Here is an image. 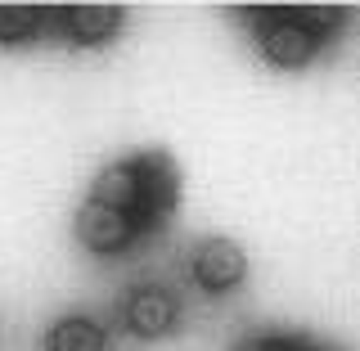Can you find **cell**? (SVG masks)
I'll use <instances>...</instances> for the list:
<instances>
[{
	"mask_svg": "<svg viewBox=\"0 0 360 351\" xmlns=\"http://www.w3.org/2000/svg\"><path fill=\"white\" fill-rule=\"evenodd\" d=\"M140 230L144 225L135 217H127V212H117V208H104V203H95V198H86L82 212H77V239H82V248H90V253H99V257H112V253H122V248H131Z\"/></svg>",
	"mask_w": 360,
	"mask_h": 351,
	"instance_id": "cell-1",
	"label": "cell"
},
{
	"mask_svg": "<svg viewBox=\"0 0 360 351\" xmlns=\"http://www.w3.org/2000/svg\"><path fill=\"white\" fill-rule=\"evenodd\" d=\"M189 275H194L198 288L225 293L248 275V257H243V248L230 243V239H207V243L194 248V257H189Z\"/></svg>",
	"mask_w": 360,
	"mask_h": 351,
	"instance_id": "cell-2",
	"label": "cell"
},
{
	"mask_svg": "<svg viewBox=\"0 0 360 351\" xmlns=\"http://www.w3.org/2000/svg\"><path fill=\"white\" fill-rule=\"evenodd\" d=\"M315 50H320V37H315V27L297 18H284V23H270L262 32V54L275 68H302L315 59Z\"/></svg>",
	"mask_w": 360,
	"mask_h": 351,
	"instance_id": "cell-3",
	"label": "cell"
},
{
	"mask_svg": "<svg viewBox=\"0 0 360 351\" xmlns=\"http://www.w3.org/2000/svg\"><path fill=\"white\" fill-rule=\"evenodd\" d=\"M176 324V298L167 288H135L127 298V329L135 338H162Z\"/></svg>",
	"mask_w": 360,
	"mask_h": 351,
	"instance_id": "cell-4",
	"label": "cell"
},
{
	"mask_svg": "<svg viewBox=\"0 0 360 351\" xmlns=\"http://www.w3.org/2000/svg\"><path fill=\"white\" fill-rule=\"evenodd\" d=\"M140 162V221H162L176 208V172L162 153L135 158Z\"/></svg>",
	"mask_w": 360,
	"mask_h": 351,
	"instance_id": "cell-5",
	"label": "cell"
},
{
	"mask_svg": "<svg viewBox=\"0 0 360 351\" xmlns=\"http://www.w3.org/2000/svg\"><path fill=\"white\" fill-rule=\"evenodd\" d=\"M90 198L104 203V208H117L127 212V217L140 221V162H112L104 172L95 176V189H90ZM144 225V221H140Z\"/></svg>",
	"mask_w": 360,
	"mask_h": 351,
	"instance_id": "cell-6",
	"label": "cell"
},
{
	"mask_svg": "<svg viewBox=\"0 0 360 351\" xmlns=\"http://www.w3.org/2000/svg\"><path fill=\"white\" fill-rule=\"evenodd\" d=\"M117 23H122L117 5H72L68 9V32H72V41H82V45L108 41L112 32H117Z\"/></svg>",
	"mask_w": 360,
	"mask_h": 351,
	"instance_id": "cell-7",
	"label": "cell"
},
{
	"mask_svg": "<svg viewBox=\"0 0 360 351\" xmlns=\"http://www.w3.org/2000/svg\"><path fill=\"white\" fill-rule=\"evenodd\" d=\"M104 329L86 315H68L45 333V351H104Z\"/></svg>",
	"mask_w": 360,
	"mask_h": 351,
	"instance_id": "cell-8",
	"label": "cell"
},
{
	"mask_svg": "<svg viewBox=\"0 0 360 351\" xmlns=\"http://www.w3.org/2000/svg\"><path fill=\"white\" fill-rule=\"evenodd\" d=\"M41 23L37 5H0V41H22L32 37Z\"/></svg>",
	"mask_w": 360,
	"mask_h": 351,
	"instance_id": "cell-9",
	"label": "cell"
}]
</instances>
